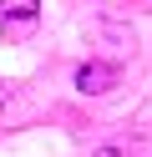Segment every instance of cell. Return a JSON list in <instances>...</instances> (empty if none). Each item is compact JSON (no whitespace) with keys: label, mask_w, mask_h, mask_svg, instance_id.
Listing matches in <instances>:
<instances>
[{"label":"cell","mask_w":152,"mask_h":157,"mask_svg":"<svg viewBox=\"0 0 152 157\" xmlns=\"http://www.w3.org/2000/svg\"><path fill=\"white\" fill-rule=\"evenodd\" d=\"M117 81H122V71H117L111 61H86V66H76V91H86V96L111 91Z\"/></svg>","instance_id":"1"},{"label":"cell","mask_w":152,"mask_h":157,"mask_svg":"<svg viewBox=\"0 0 152 157\" xmlns=\"http://www.w3.org/2000/svg\"><path fill=\"white\" fill-rule=\"evenodd\" d=\"M41 0H0V21H36Z\"/></svg>","instance_id":"2"},{"label":"cell","mask_w":152,"mask_h":157,"mask_svg":"<svg viewBox=\"0 0 152 157\" xmlns=\"http://www.w3.org/2000/svg\"><path fill=\"white\" fill-rule=\"evenodd\" d=\"M0 106H5V86H0Z\"/></svg>","instance_id":"3"}]
</instances>
